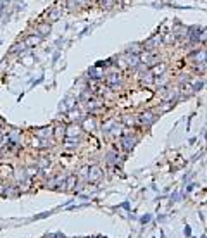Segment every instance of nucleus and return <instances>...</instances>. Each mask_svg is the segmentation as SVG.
<instances>
[{
	"label": "nucleus",
	"instance_id": "nucleus-7",
	"mask_svg": "<svg viewBox=\"0 0 207 238\" xmlns=\"http://www.w3.org/2000/svg\"><path fill=\"white\" fill-rule=\"evenodd\" d=\"M152 78H154V74H152V73H150V71H149V73H147V74H143V76H142V81H143L145 85H150V83L154 81V79H152Z\"/></svg>",
	"mask_w": 207,
	"mask_h": 238
},
{
	"label": "nucleus",
	"instance_id": "nucleus-9",
	"mask_svg": "<svg viewBox=\"0 0 207 238\" xmlns=\"http://www.w3.org/2000/svg\"><path fill=\"white\" fill-rule=\"evenodd\" d=\"M78 133H80V129L76 126H71V128H67V136H71V138H76L78 136Z\"/></svg>",
	"mask_w": 207,
	"mask_h": 238
},
{
	"label": "nucleus",
	"instance_id": "nucleus-15",
	"mask_svg": "<svg viewBox=\"0 0 207 238\" xmlns=\"http://www.w3.org/2000/svg\"><path fill=\"white\" fill-rule=\"evenodd\" d=\"M155 81H157V85H164V83H166V78H164V76H160V78L155 79Z\"/></svg>",
	"mask_w": 207,
	"mask_h": 238
},
{
	"label": "nucleus",
	"instance_id": "nucleus-14",
	"mask_svg": "<svg viewBox=\"0 0 207 238\" xmlns=\"http://www.w3.org/2000/svg\"><path fill=\"white\" fill-rule=\"evenodd\" d=\"M48 162H50V160H48L47 157H43V159H40V166H42V167H43V166H47Z\"/></svg>",
	"mask_w": 207,
	"mask_h": 238
},
{
	"label": "nucleus",
	"instance_id": "nucleus-5",
	"mask_svg": "<svg viewBox=\"0 0 207 238\" xmlns=\"http://www.w3.org/2000/svg\"><path fill=\"white\" fill-rule=\"evenodd\" d=\"M60 12H62V9H59V7L52 9V12L48 14V21H57L59 17H60Z\"/></svg>",
	"mask_w": 207,
	"mask_h": 238
},
{
	"label": "nucleus",
	"instance_id": "nucleus-10",
	"mask_svg": "<svg viewBox=\"0 0 207 238\" xmlns=\"http://www.w3.org/2000/svg\"><path fill=\"white\" fill-rule=\"evenodd\" d=\"M50 133H52V129H50V128H48V129L45 128V129H40L36 135H38L40 138H47V136H50Z\"/></svg>",
	"mask_w": 207,
	"mask_h": 238
},
{
	"label": "nucleus",
	"instance_id": "nucleus-11",
	"mask_svg": "<svg viewBox=\"0 0 207 238\" xmlns=\"http://www.w3.org/2000/svg\"><path fill=\"white\" fill-rule=\"evenodd\" d=\"M164 69H166V66H164V64H160V66H155L150 73H152V74H160V73H164Z\"/></svg>",
	"mask_w": 207,
	"mask_h": 238
},
{
	"label": "nucleus",
	"instance_id": "nucleus-17",
	"mask_svg": "<svg viewBox=\"0 0 207 238\" xmlns=\"http://www.w3.org/2000/svg\"><path fill=\"white\" fill-rule=\"evenodd\" d=\"M76 2H78V5H86L90 0H76Z\"/></svg>",
	"mask_w": 207,
	"mask_h": 238
},
{
	"label": "nucleus",
	"instance_id": "nucleus-12",
	"mask_svg": "<svg viewBox=\"0 0 207 238\" xmlns=\"http://www.w3.org/2000/svg\"><path fill=\"white\" fill-rule=\"evenodd\" d=\"M74 185H76V176H69V178H67V183H66V186H67V188H73Z\"/></svg>",
	"mask_w": 207,
	"mask_h": 238
},
{
	"label": "nucleus",
	"instance_id": "nucleus-8",
	"mask_svg": "<svg viewBox=\"0 0 207 238\" xmlns=\"http://www.w3.org/2000/svg\"><path fill=\"white\" fill-rule=\"evenodd\" d=\"M152 117H154V116H152L150 112H147V114H142V116H140V121H142V122H147V124H149V122L154 121Z\"/></svg>",
	"mask_w": 207,
	"mask_h": 238
},
{
	"label": "nucleus",
	"instance_id": "nucleus-16",
	"mask_svg": "<svg viewBox=\"0 0 207 238\" xmlns=\"http://www.w3.org/2000/svg\"><path fill=\"white\" fill-rule=\"evenodd\" d=\"M47 238H64V236L60 235V233H55V235H48Z\"/></svg>",
	"mask_w": 207,
	"mask_h": 238
},
{
	"label": "nucleus",
	"instance_id": "nucleus-6",
	"mask_svg": "<svg viewBox=\"0 0 207 238\" xmlns=\"http://www.w3.org/2000/svg\"><path fill=\"white\" fill-rule=\"evenodd\" d=\"M48 31H50V24H48V22H45V24H40V26H38V33H40V36L47 35Z\"/></svg>",
	"mask_w": 207,
	"mask_h": 238
},
{
	"label": "nucleus",
	"instance_id": "nucleus-1",
	"mask_svg": "<svg viewBox=\"0 0 207 238\" xmlns=\"http://www.w3.org/2000/svg\"><path fill=\"white\" fill-rule=\"evenodd\" d=\"M100 169L98 167H90V171H88V180L90 181H97L98 178H100Z\"/></svg>",
	"mask_w": 207,
	"mask_h": 238
},
{
	"label": "nucleus",
	"instance_id": "nucleus-4",
	"mask_svg": "<svg viewBox=\"0 0 207 238\" xmlns=\"http://www.w3.org/2000/svg\"><path fill=\"white\" fill-rule=\"evenodd\" d=\"M40 42H42V36H29V38H26L24 45H26V47H35V45H38Z\"/></svg>",
	"mask_w": 207,
	"mask_h": 238
},
{
	"label": "nucleus",
	"instance_id": "nucleus-13",
	"mask_svg": "<svg viewBox=\"0 0 207 238\" xmlns=\"http://www.w3.org/2000/svg\"><path fill=\"white\" fill-rule=\"evenodd\" d=\"M76 7H78V2H76V0H67V9L69 11H74Z\"/></svg>",
	"mask_w": 207,
	"mask_h": 238
},
{
	"label": "nucleus",
	"instance_id": "nucleus-3",
	"mask_svg": "<svg viewBox=\"0 0 207 238\" xmlns=\"http://www.w3.org/2000/svg\"><path fill=\"white\" fill-rule=\"evenodd\" d=\"M90 78H93V79L104 78V71H102L98 66H97V67H91V69H90Z\"/></svg>",
	"mask_w": 207,
	"mask_h": 238
},
{
	"label": "nucleus",
	"instance_id": "nucleus-2",
	"mask_svg": "<svg viewBox=\"0 0 207 238\" xmlns=\"http://www.w3.org/2000/svg\"><path fill=\"white\" fill-rule=\"evenodd\" d=\"M105 83H107L109 86H116L117 83H119V74H117V73L109 74V76H107V79H105Z\"/></svg>",
	"mask_w": 207,
	"mask_h": 238
}]
</instances>
